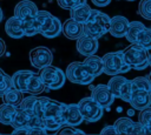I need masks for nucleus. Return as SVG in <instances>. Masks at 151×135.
Returning a JSON list of instances; mask_svg holds the SVG:
<instances>
[{
    "label": "nucleus",
    "mask_w": 151,
    "mask_h": 135,
    "mask_svg": "<svg viewBox=\"0 0 151 135\" xmlns=\"http://www.w3.org/2000/svg\"><path fill=\"white\" fill-rule=\"evenodd\" d=\"M100 134H118V131H117V129L114 128V126H105L103 129H101V131H100Z\"/></svg>",
    "instance_id": "nucleus-40"
},
{
    "label": "nucleus",
    "mask_w": 151,
    "mask_h": 135,
    "mask_svg": "<svg viewBox=\"0 0 151 135\" xmlns=\"http://www.w3.org/2000/svg\"><path fill=\"white\" fill-rule=\"evenodd\" d=\"M33 74L32 70L28 69H21V70H17L11 77H12V83L13 87L17 88L18 90L26 93V85H27V80L28 77Z\"/></svg>",
    "instance_id": "nucleus-18"
},
{
    "label": "nucleus",
    "mask_w": 151,
    "mask_h": 135,
    "mask_svg": "<svg viewBox=\"0 0 151 135\" xmlns=\"http://www.w3.org/2000/svg\"><path fill=\"white\" fill-rule=\"evenodd\" d=\"M92 1V4H94L96 6H98V7H105V6H107L112 0H91Z\"/></svg>",
    "instance_id": "nucleus-41"
},
{
    "label": "nucleus",
    "mask_w": 151,
    "mask_h": 135,
    "mask_svg": "<svg viewBox=\"0 0 151 135\" xmlns=\"http://www.w3.org/2000/svg\"><path fill=\"white\" fill-rule=\"evenodd\" d=\"M130 106L133 109L142 110L151 106V90L137 89L131 92V96L129 100Z\"/></svg>",
    "instance_id": "nucleus-12"
},
{
    "label": "nucleus",
    "mask_w": 151,
    "mask_h": 135,
    "mask_svg": "<svg viewBox=\"0 0 151 135\" xmlns=\"http://www.w3.org/2000/svg\"><path fill=\"white\" fill-rule=\"evenodd\" d=\"M124 60L130 68L142 70L149 66V53L140 45L133 42L123 50Z\"/></svg>",
    "instance_id": "nucleus-1"
},
{
    "label": "nucleus",
    "mask_w": 151,
    "mask_h": 135,
    "mask_svg": "<svg viewBox=\"0 0 151 135\" xmlns=\"http://www.w3.org/2000/svg\"><path fill=\"white\" fill-rule=\"evenodd\" d=\"M111 93L113 94L114 97H118L125 102H129L130 96H131V81L127 80L124 76L118 75H113L107 83Z\"/></svg>",
    "instance_id": "nucleus-6"
},
{
    "label": "nucleus",
    "mask_w": 151,
    "mask_h": 135,
    "mask_svg": "<svg viewBox=\"0 0 151 135\" xmlns=\"http://www.w3.org/2000/svg\"><path fill=\"white\" fill-rule=\"evenodd\" d=\"M147 79H149V81H150V83H151V72H150V74L147 75Z\"/></svg>",
    "instance_id": "nucleus-46"
},
{
    "label": "nucleus",
    "mask_w": 151,
    "mask_h": 135,
    "mask_svg": "<svg viewBox=\"0 0 151 135\" xmlns=\"http://www.w3.org/2000/svg\"><path fill=\"white\" fill-rule=\"evenodd\" d=\"M18 106H12L8 103H2L0 104V123L5 126H11L15 113H17Z\"/></svg>",
    "instance_id": "nucleus-24"
},
{
    "label": "nucleus",
    "mask_w": 151,
    "mask_h": 135,
    "mask_svg": "<svg viewBox=\"0 0 151 135\" xmlns=\"http://www.w3.org/2000/svg\"><path fill=\"white\" fill-rule=\"evenodd\" d=\"M136 43L140 45L146 50H151V28L144 27L139 32V34L136 39Z\"/></svg>",
    "instance_id": "nucleus-29"
},
{
    "label": "nucleus",
    "mask_w": 151,
    "mask_h": 135,
    "mask_svg": "<svg viewBox=\"0 0 151 135\" xmlns=\"http://www.w3.org/2000/svg\"><path fill=\"white\" fill-rule=\"evenodd\" d=\"M65 75L68 81L77 85H90L96 79L87 69L85 63L79 61L71 62L66 68Z\"/></svg>",
    "instance_id": "nucleus-4"
},
{
    "label": "nucleus",
    "mask_w": 151,
    "mask_h": 135,
    "mask_svg": "<svg viewBox=\"0 0 151 135\" xmlns=\"http://www.w3.org/2000/svg\"><path fill=\"white\" fill-rule=\"evenodd\" d=\"M32 114H33L32 110H29V109H22V108H20L18 106L15 116H14L11 126L13 128H26V127H28V123H29V120H31Z\"/></svg>",
    "instance_id": "nucleus-20"
},
{
    "label": "nucleus",
    "mask_w": 151,
    "mask_h": 135,
    "mask_svg": "<svg viewBox=\"0 0 151 135\" xmlns=\"http://www.w3.org/2000/svg\"><path fill=\"white\" fill-rule=\"evenodd\" d=\"M78 107L84 121L86 122H97L104 114V108L92 97H83L78 102Z\"/></svg>",
    "instance_id": "nucleus-5"
},
{
    "label": "nucleus",
    "mask_w": 151,
    "mask_h": 135,
    "mask_svg": "<svg viewBox=\"0 0 151 135\" xmlns=\"http://www.w3.org/2000/svg\"><path fill=\"white\" fill-rule=\"evenodd\" d=\"M103 60V73L106 75H118L129 72L131 68L124 60L123 52H111L106 53L101 58Z\"/></svg>",
    "instance_id": "nucleus-3"
},
{
    "label": "nucleus",
    "mask_w": 151,
    "mask_h": 135,
    "mask_svg": "<svg viewBox=\"0 0 151 135\" xmlns=\"http://www.w3.org/2000/svg\"><path fill=\"white\" fill-rule=\"evenodd\" d=\"M5 52H6V43H5V41L0 38V58L5 54Z\"/></svg>",
    "instance_id": "nucleus-42"
},
{
    "label": "nucleus",
    "mask_w": 151,
    "mask_h": 135,
    "mask_svg": "<svg viewBox=\"0 0 151 135\" xmlns=\"http://www.w3.org/2000/svg\"><path fill=\"white\" fill-rule=\"evenodd\" d=\"M45 85L42 83L39 74L33 73L28 80H27V85H26V93H29L32 95H38L41 94L45 90Z\"/></svg>",
    "instance_id": "nucleus-23"
},
{
    "label": "nucleus",
    "mask_w": 151,
    "mask_h": 135,
    "mask_svg": "<svg viewBox=\"0 0 151 135\" xmlns=\"http://www.w3.org/2000/svg\"><path fill=\"white\" fill-rule=\"evenodd\" d=\"M38 11L39 9L34 2L29 0H21L14 7V16L20 19L21 21L29 20V19L35 18Z\"/></svg>",
    "instance_id": "nucleus-11"
},
{
    "label": "nucleus",
    "mask_w": 151,
    "mask_h": 135,
    "mask_svg": "<svg viewBox=\"0 0 151 135\" xmlns=\"http://www.w3.org/2000/svg\"><path fill=\"white\" fill-rule=\"evenodd\" d=\"M57 69H58V67H54L52 65H48V66L40 68L39 76H40V79H41V81L46 88H51L52 83L54 82L55 76H57Z\"/></svg>",
    "instance_id": "nucleus-25"
},
{
    "label": "nucleus",
    "mask_w": 151,
    "mask_h": 135,
    "mask_svg": "<svg viewBox=\"0 0 151 135\" xmlns=\"http://www.w3.org/2000/svg\"><path fill=\"white\" fill-rule=\"evenodd\" d=\"M12 86H13V83H12V77H11L9 75L5 74V76L0 80V97H1Z\"/></svg>",
    "instance_id": "nucleus-37"
},
{
    "label": "nucleus",
    "mask_w": 151,
    "mask_h": 135,
    "mask_svg": "<svg viewBox=\"0 0 151 135\" xmlns=\"http://www.w3.org/2000/svg\"><path fill=\"white\" fill-rule=\"evenodd\" d=\"M35 19L40 23L39 34H41L45 38H48V39L55 38L63 31L61 21L47 11H38Z\"/></svg>",
    "instance_id": "nucleus-2"
},
{
    "label": "nucleus",
    "mask_w": 151,
    "mask_h": 135,
    "mask_svg": "<svg viewBox=\"0 0 151 135\" xmlns=\"http://www.w3.org/2000/svg\"><path fill=\"white\" fill-rule=\"evenodd\" d=\"M65 80H66L65 73H64L60 68H58V69H57L55 80H54V82L52 83V86H51L50 89H59V88H61V87L64 86V83H65Z\"/></svg>",
    "instance_id": "nucleus-36"
},
{
    "label": "nucleus",
    "mask_w": 151,
    "mask_h": 135,
    "mask_svg": "<svg viewBox=\"0 0 151 135\" xmlns=\"http://www.w3.org/2000/svg\"><path fill=\"white\" fill-rule=\"evenodd\" d=\"M42 123H44V128L46 129V131H58L63 126L64 123L59 120H55V119H42Z\"/></svg>",
    "instance_id": "nucleus-34"
},
{
    "label": "nucleus",
    "mask_w": 151,
    "mask_h": 135,
    "mask_svg": "<svg viewBox=\"0 0 151 135\" xmlns=\"http://www.w3.org/2000/svg\"><path fill=\"white\" fill-rule=\"evenodd\" d=\"M2 101L5 103H8V104H12V106H19L21 100L24 99V93L18 90L17 88H14L13 86L1 96Z\"/></svg>",
    "instance_id": "nucleus-26"
},
{
    "label": "nucleus",
    "mask_w": 151,
    "mask_h": 135,
    "mask_svg": "<svg viewBox=\"0 0 151 135\" xmlns=\"http://www.w3.org/2000/svg\"><path fill=\"white\" fill-rule=\"evenodd\" d=\"M58 5L63 8V9H72L81 4H85L86 0H57Z\"/></svg>",
    "instance_id": "nucleus-35"
},
{
    "label": "nucleus",
    "mask_w": 151,
    "mask_h": 135,
    "mask_svg": "<svg viewBox=\"0 0 151 135\" xmlns=\"http://www.w3.org/2000/svg\"><path fill=\"white\" fill-rule=\"evenodd\" d=\"M110 19L111 18L107 14H105V13L98 11V9H92L91 11V14H90V18H88V20L94 21V22L104 26L107 29H109V26H110Z\"/></svg>",
    "instance_id": "nucleus-30"
},
{
    "label": "nucleus",
    "mask_w": 151,
    "mask_h": 135,
    "mask_svg": "<svg viewBox=\"0 0 151 135\" xmlns=\"http://www.w3.org/2000/svg\"><path fill=\"white\" fill-rule=\"evenodd\" d=\"M5 74H6V73H5V72H4V70H2L1 68H0V80H1V79H2L4 76H5Z\"/></svg>",
    "instance_id": "nucleus-43"
},
{
    "label": "nucleus",
    "mask_w": 151,
    "mask_h": 135,
    "mask_svg": "<svg viewBox=\"0 0 151 135\" xmlns=\"http://www.w3.org/2000/svg\"><path fill=\"white\" fill-rule=\"evenodd\" d=\"M138 14L146 20H151V0H140L138 5Z\"/></svg>",
    "instance_id": "nucleus-33"
},
{
    "label": "nucleus",
    "mask_w": 151,
    "mask_h": 135,
    "mask_svg": "<svg viewBox=\"0 0 151 135\" xmlns=\"http://www.w3.org/2000/svg\"><path fill=\"white\" fill-rule=\"evenodd\" d=\"M2 18H4V13H2V9H1V7H0V22L2 21Z\"/></svg>",
    "instance_id": "nucleus-44"
},
{
    "label": "nucleus",
    "mask_w": 151,
    "mask_h": 135,
    "mask_svg": "<svg viewBox=\"0 0 151 135\" xmlns=\"http://www.w3.org/2000/svg\"><path fill=\"white\" fill-rule=\"evenodd\" d=\"M129 20L127 18L123 15H116L110 19V26H109V33L114 38H124L129 27Z\"/></svg>",
    "instance_id": "nucleus-14"
},
{
    "label": "nucleus",
    "mask_w": 151,
    "mask_h": 135,
    "mask_svg": "<svg viewBox=\"0 0 151 135\" xmlns=\"http://www.w3.org/2000/svg\"><path fill=\"white\" fill-rule=\"evenodd\" d=\"M35 100H37V96H34V95H31V96L24 97V99L21 100V102H20L19 107H20V108H22V109H29V110H32V108H33V104H34Z\"/></svg>",
    "instance_id": "nucleus-38"
},
{
    "label": "nucleus",
    "mask_w": 151,
    "mask_h": 135,
    "mask_svg": "<svg viewBox=\"0 0 151 135\" xmlns=\"http://www.w3.org/2000/svg\"><path fill=\"white\" fill-rule=\"evenodd\" d=\"M91 97L97 101L103 108H109L113 101H114V96L113 94L111 93L110 88L107 85H97L96 87L92 88V93H91Z\"/></svg>",
    "instance_id": "nucleus-10"
},
{
    "label": "nucleus",
    "mask_w": 151,
    "mask_h": 135,
    "mask_svg": "<svg viewBox=\"0 0 151 135\" xmlns=\"http://www.w3.org/2000/svg\"><path fill=\"white\" fill-rule=\"evenodd\" d=\"M138 122L145 128L146 133L151 134V106L140 110L138 115Z\"/></svg>",
    "instance_id": "nucleus-31"
},
{
    "label": "nucleus",
    "mask_w": 151,
    "mask_h": 135,
    "mask_svg": "<svg viewBox=\"0 0 151 135\" xmlns=\"http://www.w3.org/2000/svg\"><path fill=\"white\" fill-rule=\"evenodd\" d=\"M22 31H24L25 36H34V35L39 34L40 23L35 18L29 19V20H24L22 21Z\"/></svg>",
    "instance_id": "nucleus-27"
},
{
    "label": "nucleus",
    "mask_w": 151,
    "mask_h": 135,
    "mask_svg": "<svg viewBox=\"0 0 151 135\" xmlns=\"http://www.w3.org/2000/svg\"><path fill=\"white\" fill-rule=\"evenodd\" d=\"M126 1H134V0H126Z\"/></svg>",
    "instance_id": "nucleus-47"
},
{
    "label": "nucleus",
    "mask_w": 151,
    "mask_h": 135,
    "mask_svg": "<svg viewBox=\"0 0 151 135\" xmlns=\"http://www.w3.org/2000/svg\"><path fill=\"white\" fill-rule=\"evenodd\" d=\"M107 32H109L107 28H105L104 26H101V25H99V23H97L94 21L87 20L84 23V34L90 35L92 38H96L98 40H99V38H101Z\"/></svg>",
    "instance_id": "nucleus-22"
},
{
    "label": "nucleus",
    "mask_w": 151,
    "mask_h": 135,
    "mask_svg": "<svg viewBox=\"0 0 151 135\" xmlns=\"http://www.w3.org/2000/svg\"><path fill=\"white\" fill-rule=\"evenodd\" d=\"M61 33L70 40H77L84 34V23L77 22L70 18L63 23Z\"/></svg>",
    "instance_id": "nucleus-16"
},
{
    "label": "nucleus",
    "mask_w": 151,
    "mask_h": 135,
    "mask_svg": "<svg viewBox=\"0 0 151 135\" xmlns=\"http://www.w3.org/2000/svg\"><path fill=\"white\" fill-rule=\"evenodd\" d=\"M63 116H64V122H65V124L73 126V127L80 126V123L84 121V119H83V116H81V113H80V110H79L78 103H70V104H66Z\"/></svg>",
    "instance_id": "nucleus-15"
},
{
    "label": "nucleus",
    "mask_w": 151,
    "mask_h": 135,
    "mask_svg": "<svg viewBox=\"0 0 151 135\" xmlns=\"http://www.w3.org/2000/svg\"><path fill=\"white\" fill-rule=\"evenodd\" d=\"M131 81V89L137 90V89H144V90H151V83L147 79V76H137Z\"/></svg>",
    "instance_id": "nucleus-32"
},
{
    "label": "nucleus",
    "mask_w": 151,
    "mask_h": 135,
    "mask_svg": "<svg viewBox=\"0 0 151 135\" xmlns=\"http://www.w3.org/2000/svg\"><path fill=\"white\" fill-rule=\"evenodd\" d=\"M85 63V66L87 67V69L91 72V74L94 77H98L100 74H103V60L101 58L92 54L86 56V59L83 61Z\"/></svg>",
    "instance_id": "nucleus-21"
},
{
    "label": "nucleus",
    "mask_w": 151,
    "mask_h": 135,
    "mask_svg": "<svg viewBox=\"0 0 151 135\" xmlns=\"http://www.w3.org/2000/svg\"><path fill=\"white\" fill-rule=\"evenodd\" d=\"M98 48H99V41L96 38L83 34L80 38L77 39V50L81 55L88 56V55L96 54Z\"/></svg>",
    "instance_id": "nucleus-13"
},
{
    "label": "nucleus",
    "mask_w": 151,
    "mask_h": 135,
    "mask_svg": "<svg viewBox=\"0 0 151 135\" xmlns=\"http://www.w3.org/2000/svg\"><path fill=\"white\" fill-rule=\"evenodd\" d=\"M145 26L140 21H131V22H129V27H127V31H126V34H125L126 40L130 41L131 43L136 42V39H137L139 32Z\"/></svg>",
    "instance_id": "nucleus-28"
},
{
    "label": "nucleus",
    "mask_w": 151,
    "mask_h": 135,
    "mask_svg": "<svg viewBox=\"0 0 151 135\" xmlns=\"http://www.w3.org/2000/svg\"><path fill=\"white\" fill-rule=\"evenodd\" d=\"M5 31L8 36L13 39H20L24 36V31H22V21L18 19L17 16H11L6 23H5Z\"/></svg>",
    "instance_id": "nucleus-17"
},
{
    "label": "nucleus",
    "mask_w": 151,
    "mask_h": 135,
    "mask_svg": "<svg viewBox=\"0 0 151 135\" xmlns=\"http://www.w3.org/2000/svg\"><path fill=\"white\" fill-rule=\"evenodd\" d=\"M91 11H92V8L85 2V4H81V5L70 9V18L77 22L85 23L90 18Z\"/></svg>",
    "instance_id": "nucleus-19"
},
{
    "label": "nucleus",
    "mask_w": 151,
    "mask_h": 135,
    "mask_svg": "<svg viewBox=\"0 0 151 135\" xmlns=\"http://www.w3.org/2000/svg\"><path fill=\"white\" fill-rule=\"evenodd\" d=\"M58 134L61 135V134H84V131L77 129L76 127L73 126H68V124H64L63 128H60L58 130Z\"/></svg>",
    "instance_id": "nucleus-39"
},
{
    "label": "nucleus",
    "mask_w": 151,
    "mask_h": 135,
    "mask_svg": "<svg viewBox=\"0 0 151 135\" xmlns=\"http://www.w3.org/2000/svg\"><path fill=\"white\" fill-rule=\"evenodd\" d=\"M65 107H66L65 103H61V102H58L55 100H51L48 97H45V101H44V116H42V119H55V120L61 121L65 124L64 116H63Z\"/></svg>",
    "instance_id": "nucleus-8"
},
{
    "label": "nucleus",
    "mask_w": 151,
    "mask_h": 135,
    "mask_svg": "<svg viewBox=\"0 0 151 135\" xmlns=\"http://www.w3.org/2000/svg\"><path fill=\"white\" fill-rule=\"evenodd\" d=\"M149 66H151V53L149 54Z\"/></svg>",
    "instance_id": "nucleus-45"
},
{
    "label": "nucleus",
    "mask_w": 151,
    "mask_h": 135,
    "mask_svg": "<svg viewBox=\"0 0 151 135\" xmlns=\"http://www.w3.org/2000/svg\"><path fill=\"white\" fill-rule=\"evenodd\" d=\"M29 61L34 68L40 69L45 66L52 65L53 54L47 47L38 46L29 52Z\"/></svg>",
    "instance_id": "nucleus-7"
},
{
    "label": "nucleus",
    "mask_w": 151,
    "mask_h": 135,
    "mask_svg": "<svg viewBox=\"0 0 151 135\" xmlns=\"http://www.w3.org/2000/svg\"><path fill=\"white\" fill-rule=\"evenodd\" d=\"M113 126L118 134H146L145 128L139 122L132 121L130 117H119Z\"/></svg>",
    "instance_id": "nucleus-9"
}]
</instances>
